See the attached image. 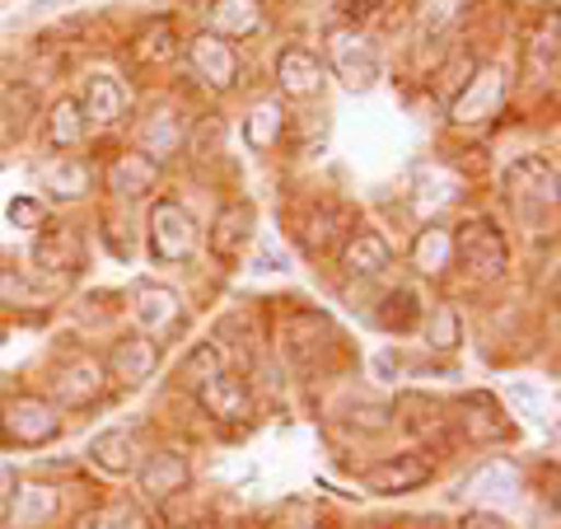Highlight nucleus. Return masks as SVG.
I'll list each match as a JSON object with an SVG mask.
<instances>
[{"label": "nucleus", "instance_id": "obj_21", "mask_svg": "<svg viewBox=\"0 0 561 529\" xmlns=\"http://www.w3.org/2000/svg\"><path fill=\"white\" fill-rule=\"evenodd\" d=\"M38 188L51 202H84L94 192V169L80 155H47L38 165Z\"/></svg>", "mask_w": 561, "mask_h": 529}, {"label": "nucleus", "instance_id": "obj_25", "mask_svg": "<svg viewBox=\"0 0 561 529\" xmlns=\"http://www.w3.org/2000/svg\"><path fill=\"white\" fill-rule=\"evenodd\" d=\"M183 146H187V122H183L179 109H154L146 122H140V132H136V150L150 155L154 165L173 160Z\"/></svg>", "mask_w": 561, "mask_h": 529}, {"label": "nucleus", "instance_id": "obj_28", "mask_svg": "<svg viewBox=\"0 0 561 529\" xmlns=\"http://www.w3.org/2000/svg\"><path fill=\"white\" fill-rule=\"evenodd\" d=\"M131 61L140 70H164V66L179 61V33H173V24L169 20L140 24L136 38H131Z\"/></svg>", "mask_w": 561, "mask_h": 529}, {"label": "nucleus", "instance_id": "obj_13", "mask_svg": "<svg viewBox=\"0 0 561 529\" xmlns=\"http://www.w3.org/2000/svg\"><path fill=\"white\" fill-rule=\"evenodd\" d=\"M257 235V211L253 202H225L216 211V221H210V230H206V249L216 262H239L243 254H249V244Z\"/></svg>", "mask_w": 561, "mask_h": 529}, {"label": "nucleus", "instance_id": "obj_12", "mask_svg": "<svg viewBox=\"0 0 561 529\" xmlns=\"http://www.w3.org/2000/svg\"><path fill=\"white\" fill-rule=\"evenodd\" d=\"M103 370H108V384H117V390H140L160 370V342L146 338V333H122L103 357Z\"/></svg>", "mask_w": 561, "mask_h": 529}, {"label": "nucleus", "instance_id": "obj_30", "mask_svg": "<svg viewBox=\"0 0 561 529\" xmlns=\"http://www.w3.org/2000/svg\"><path fill=\"white\" fill-rule=\"evenodd\" d=\"M280 132H286V109L280 99H257L249 113H243V146L253 155H272L280 146Z\"/></svg>", "mask_w": 561, "mask_h": 529}, {"label": "nucleus", "instance_id": "obj_22", "mask_svg": "<svg viewBox=\"0 0 561 529\" xmlns=\"http://www.w3.org/2000/svg\"><path fill=\"white\" fill-rule=\"evenodd\" d=\"M557 61H561V24H557V10H548V20H542L529 43H524V61H519V76L524 85H552L557 80Z\"/></svg>", "mask_w": 561, "mask_h": 529}, {"label": "nucleus", "instance_id": "obj_27", "mask_svg": "<svg viewBox=\"0 0 561 529\" xmlns=\"http://www.w3.org/2000/svg\"><path fill=\"white\" fill-rule=\"evenodd\" d=\"M262 29V0H210L206 10V33H216L225 43L253 38Z\"/></svg>", "mask_w": 561, "mask_h": 529}, {"label": "nucleus", "instance_id": "obj_32", "mask_svg": "<svg viewBox=\"0 0 561 529\" xmlns=\"http://www.w3.org/2000/svg\"><path fill=\"white\" fill-rule=\"evenodd\" d=\"M468 0H416V33L421 43H440L463 24Z\"/></svg>", "mask_w": 561, "mask_h": 529}, {"label": "nucleus", "instance_id": "obj_24", "mask_svg": "<svg viewBox=\"0 0 561 529\" xmlns=\"http://www.w3.org/2000/svg\"><path fill=\"white\" fill-rule=\"evenodd\" d=\"M61 516V487L20 483L10 497V529H51Z\"/></svg>", "mask_w": 561, "mask_h": 529}, {"label": "nucleus", "instance_id": "obj_38", "mask_svg": "<svg viewBox=\"0 0 561 529\" xmlns=\"http://www.w3.org/2000/svg\"><path fill=\"white\" fill-rule=\"evenodd\" d=\"M20 300L24 305H47V286L14 268H0V305H20Z\"/></svg>", "mask_w": 561, "mask_h": 529}, {"label": "nucleus", "instance_id": "obj_33", "mask_svg": "<svg viewBox=\"0 0 561 529\" xmlns=\"http://www.w3.org/2000/svg\"><path fill=\"white\" fill-rule=\"evenodd\" d=\"M76 529H154V520L146 516V506L131 502V497H117V502H103L90 516H80Z\"/></svg>", "mask_w": 561, "mask_h": 529}, {"label": "nucleus", "instance_id": "obj_44", "mask_svg": "<svg viewBox=\"0 0 561 529\" xmlns=\"http://www.w3.org/2000/svg\"><path fill=\"white\" fill-rule=\"evenodd\" d=\"M459 529H511L505 520H496V516H468Z\"/></svg>", "mask_w": 561, "mask_h": 529}, {"label": "nucleus", "instance_id": "obj_31", "mask_svg": "<svg viewBox=\"0 0 561 529\" xmlns=\"http://www.w3.org/2000/svg\"><path fill=\"white\" fill-rule=\"evenodd\" d=\"M84 136H90V132H84L80 103L70 99V94H61V99L47 109V150H51V155H66V150H76Z\"/></svg>", "mask_w": 561, "mask_h": 529}, {"label": "nucleus", "instance_id": "obj_8", "mask_svg": "<svg viewBox=\"0 0 561 529\" xmlns=\"http://www.w3.org/2000/svg\"><path fill=\"white\" fill-rule=\"evenodd\" d=\"M80 117H84V132H113L131 117V90L127 80L113 76V70H94L80 90Z\"/></svg>", "mask_w": 561, "mask_h": 529}, {"label": "nucleus", "instance_id": "obj_37", "mask_svg": "<svg viewBox=\"0 0 561 529\" xmlns=\"http://www.w3.org/2000/svg\"><path fill=\"white\" fill-rule=\"evenodd\" d=\"M220 370H225V351H220L216 342H197V347H192L187 357H183V365H179V384L197 394L206 380L220 375Z\"/></svg>", "mask_w": 561, "mask_h": 529}, {"label": "nucleus", "instance_id": "obj_26", "mask_svg": "<svg viewBox=\"0 0 561 529\" xmlns=\"http://www.w3.org/2000/svg\"><path fill=\"white\" fill-rule=\"evenodd\" d=\"M408 258H412L416 277L445 281L449 268H454V230H449V225H440V221L421 225L416 239H412V249H408Z\"/></svg>", "mask_w": 561, "mask_h": 529}, {"label": "nucleus", "instance_id": "obj_6", "mask_svg": "<svg viewBox=\"0 0 561 529\" xmlns=\"http://www.w3.org/2000/svg\"><path fill=\"white\" fill-rule=\"evenodd\" d=\"M103 394H108V370H103V357H94V351H70V357L51 365L57 408H94Z\"/></svg>", "mask_w": 561, "mask_h": 529}, {"label": "nucleus", "instance_id": "obj_41", "mask_svg": "<svg viewBox=\"0 0 561 529\" xmlns=\"http://www.w3.org/2000/svg\"><path fill=\"white\" fill-rule=\"evenodd\" d=\"M342 14H346V24H360V20H370V14L383 10V0H337Z\"/></svg>", "mask_w": 561, "mask_h": 529}, {"label": "nucleus", "instance_id": "obj_19", "mask_svg": "<svg viewBox=\"0 0 561 529\" xmlns=\"http://www.w3.org/2000/svg\"><path fill=\"white\" fill-rule=\"evenodd\" d=\"M197 403L206 417L225 421V427H243V421H253V390L249 380L230 375V370H220L216 380H206L197 390Z\"/></svg>", "mask_w": 561, "mask_h": 529}, {"label": "nucleus", "instance_id": "obj_15", "mask_svg": "<svg viewBox=\"0 0 561 529\" xmlns=\"http://www.w3.org/2000/svg\"><path fill=\"white\" fill-rule=\"evenodd\" d=\"M337 268L346 277H356V281H370L379 272H389L393 268V244L383 230H375V225H356L346 239H342V249H337Z\"/></svg>", "mask_w": 561, "mask_h": 529}, {"label": "nucleus", "instance_id": "obj_36", "mask_svg": "<svg viewBox=\"0 0 561 529\" xmlns=\"http://www.w3.org/2000/svg\"><path fill=\"white\" fill-rule=\"evenodd\" d=\"M421 319H426V305H421V295L412 286H393L383 295V309H379V324L389 333H412Z\"/></svg>", "mask_w": 561, "mask_h": 529}, {"label": "nucleus", "instance_id": "obj_16", "mask_svg": "<svg viewBox=\"0 0 561 529\" xmlns=\"http://www.w3.org/2000/svg\"><path fill=\"white\" fill-rule=\"evenodd\" d=\"M356 230V211L342 206V202H332V198H319L305 216H300V239H305V249L319 258V254H332V249H342V239Z\"/></svg>", "mask_w": 561, "mask_h": 529}, {"label": "nucleus", "instance_id": "obj_2", "mask_svg": "<svg viewBox=\"0 0 561 529\" xmlns=\"http://www.w3.org/2000/svg\"><path fill=\"white\" fill-rule=\"evenodd\" d=\"M454 268H463L478 286H491L511 272V244L491 221H463L454 230Z\"/></svg>", "mask_w": 561, "mask_h": 529}, {"label": "nucleus", "instance_id": "obj_17", "mask_svg": "<svg viewBox=\"0 0 561 529\" xmlns=\"http://www.w3.org/2000/svg\"><path fill=\"white\" fill-rule=\"evenodd\" d=\"M136 483H140V492H146V497H154V502L183 497V492L192 487V464H187L183 450L160 446V450H150L146 460L136 464Z\"/></svg>", "mask_w": 561, "mask_h": 529}, {"label": "nucleus", "instance_id": "obj_43", "mask_svg": "<svg viewBox=\"0 0 561 529\" xmlns=\"http://www.w3.org/2000/svg\"><path fill=\"white\" fill-rule=\"evenodd\" d=\"M14 487H20L14 469H10V464H0V502H10V497H14Z\"/></svg>", "mask_w": 561, "mask_h": 529}, {"label": "nucleus", "instance_id": "obj_18", "mask_svg": "<svg viewBox=\"0 0 561 529\" xmlns=\"http://www.w3.org/2000/svg\"><path fill=\"white\" fill-rule=\"evenodd\" d=\"M323 76H328V66L323 57L313 47L305 43H286L276 52V90L280 94H290V99H313L323 90Z\"/></svg>", "mask_w": 561, "mask_h": 529}, {"label": "nucleus", "instance_id": "obj_5", "mask_svg": "<svg viewBox=\"0 0 561 529\" xmlns=\"http://www.w3.org/2000/svg\"><path fill=\"white\" fill-rule=\"evenodd\" d=\"M202 244V230L197 221H192V211L173 198H160L150 206V258L160 262V268H173V262H187L197 254Z\"/></svg>", "mask_w": 561, "mask_h": 529}, {"label": "nucleus", "instance_id": "obj_3", "mask_svg": "<svg viewBox=\"0 0 561 529\" xmlns=\"http://www.w3.org/2000/svg\"><path fill=\"white\" fill-rule=\"evenodd\" d=\"M505 90H511V76H505V66H482V70H472L468 76V85L459 94H454V103H449V122L459 132H482V127H491V122L501 117V109H505Z\"/></svg>", "mask_w": 561, "mask_h": 529}, {"label": "nucleus", "instance_id": "obj_10", "mask_svg": "<svg viewBox=\"0 0 561 529\" xmlns=\"http://www.w3.org/2000/svg\"><path fill=\"white\" fill-rule=\"evenodd\" d=\"M131 319L136 328L146 333V338H173V333H183L187 324V305H183V295L173 291V286H160V281H146V286H136L131 295Z\"/></svg>", "mask_w": 561, "mask_h": 529}, {"label": "nucleus", "instance_id": "obj_40", "mask_svg": "<svg viewBox=\"0 0 561 529\" xmlns=\"http://www.w3.org/2000/svg\"><path fill=\"white\" fill-rule=\"evenodd\" d=\"M5 216H10L14 225H33V230L43 225V211H38V202H33V198H14V202L5 206Z\"/></svg>", "mask_w": 561, "mask_h": 529}, {"label": "nucleus", "instance_id": "obj_34", "mask_svg": "<svg viewBox=\"0 0 561 529\" xmlns=\"http://www.w3.org/2000/svg\"><path fill=\"white\" fill-rule=\"evenodd\" d=\"M519 487V469L511 460H486L463 479V497H501V492Z\"/></svg>", "mask_w": 561, "mask_h": 529}, {"label": "nucleus", "instance_id": "obj_7", "mask_svg": "<svg viewBox=\"0 0 561 529\" xmlns=\"http://www.w3.org/2000/svg\"><path fill=\"white\" fill-rule=\"evenodd\" d=\"M501 188H505V198H511L515 211L557 206V165L548 155H519V160L505 165Z\"/></svg>", "mask_w": 561, "mask_h": 529}, {"label": "nucleus", "instance_id": "obj_23", "mask_svg": "<svg viewBox=\"0 0 561 529\" xmlns=\"http://www.w3.org/2000/svg\"><path fill=\"white\" fill-rule=\"evenodd\" d=\"M459 417V431L472 440V446H496V440H505L511 436V421H505V413H501V403L491 398V394H463L459 398V408H454Z\"/></svg>", "mask_w": 561, "mask_h": 529}, {"label": "nucleus", "instance_id": "obj_29", "mask_svg": "<svg viewBox=\"0 0 561 529\" xmlns=\"http://www.w3.org/2000/svg\"><path fill=\"white\" fill-rule=\"evenodd\" d=\"M90 464H99L103 473H113V479H122V473H136L140 464V450H136V436L127 427H108V431H99L90 440Z\"/></svg>", "mask_w": 561, "mask_h": 529}, {"label": "nucleus", "instance_id": "obj_4", "mask_svg": "<svg viewBox=\"0 0 561 529\" xmlns=\"http://www.w3.org/2000/svg\"><path fill=\"white\" fill-rule=\"evenodd\" d=\"M323 66L337 70V80L351 90H370L379 80V52L356 24H332L323 33Z\"/></svg>", "mask_w": 561, "mask_h": 529}, {"label": "nucleus", "instance_id": "obj_14", "mask_svg": "<svg viewBox=\"0 0 561 529\" xmlns=\"http://www.w3.org/2000/svg\"><path fill=\"white\" fill-rule=\"evenodd\" d=\"M164 179V165H154L150 155L140 150H117L108 165H103V192H113L117 202H140L150 198Z\"/></svg>", "mask_w": 561, "mask_h": 529}, {"label": "nucleus", "instance_id": "obj_39", "mask_svg": "<svg viewBox=\"0 0 561 529\" xmlns=\"http://www.w3.org/2000/svg\"><path fill=\"white\" fill-rule=\"evenodd\" d=\"M267 529H323V510L305 497H290V502H280V510L272 516Z\"/></svg>", "mask_w": 561, "mask_h": 529}, {"label": "nucleus", "instance_id": "obj_11", "mask_svg": "<svg viewBox=\"0 0 561 529\" xmlns=\"http://www.w3.org/2000/svg\"><path fill=\"white\" fill-rule=\"evenodd\" d=\"M431 479H435V464L421 450H408V454H389V460L370 464L360 473V487L370 497H408V492L426 487Z\"/></svg>", "mask_w": 561, "mask_h": 529}, {"label": "nucleus", "instance_id": "obj_9", "mask_svg": "<svg viewBox=\"0 0 561 529\" xmlns=\"http://www.w3.org/2000/svg\"><path fill=\"white\" fill-rule=\"evenodd\" d=\"M187 66L210 94H230L239 85V76H243L239 47L216 38V33H206V29L197 33V38H187Z\"/></svg>", "mask_w": 561, "mask_h": 529}, {"label": "nucleus", "instance_id": "obj_20", "mask_svg": "<svg viewBox=\"0 0 561 529\" xmlns=\"http://www.w3.org/2000/svg\"><path fill=\"white\" fill-rule=\"evenodd\" d=\"M33 262L51 277H76L84 268V235L76 230V225H38Z\"/></svg>", "mask_w": 561, "mask_h": 529}, {"label": "nucleus", "instance_id": "obj_1", "mask_svg": "<svg viewBox=\"0 0 561 529\" xmlns=\"http://www.w3.org/2000/svg\"><path fill=\"white\" fill-rule=\"evenodd\" d=\"M61 436V408L43 394H14L0 403V440L14 450H43Z\"/></svg>", "mask_w": 561, "mask_h": 529}, {"label": "nucleus", "instance_id": "obj_42", "mask_svg": "<svg viewBox=\"0 0 561 529\" xmlns=\"http://www.w3.org/2000/svg\"><path fill=\"white\" fill-rule=\"evenodd\" d=\"M276 268H280V272H286V254H276V249H267V254H262V258H257V268H253V272H276Z\"/></svg>", "mask_w": 561, "mask_h": 529}, {"label": "nucleus", "instance_id": "obj_35", "mask_svg": "<svg viewBox=\"0 0 561 529\" xmlns=\"http://www.w3.org/2000/svg\"><path fill=\"white\" fill-rule=\"evenodd\" d=\"M421 333H426V347L431 351H459L463 347V314L454 305H435L426 319H421Z\"/></svg>", "mask_w": 561, "mask_h": 529}]
</instances>
